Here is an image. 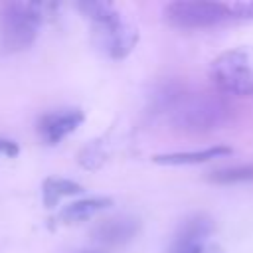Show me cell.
Segmentation results:
<instances>
[{
	"label": "cell",
	"instance_id": "6da1fadb",
	"mask_svg": "<svg viewBox=\"0 0 253 253\" xmlns=\"http://www.w3.org/2000/svg\"><path fill=\"white\" fill-rule=\"evenodd\" d=\"M168 121L174 128L202 134L221 128L231 119V105L221 93H170L164 101Z\"/></svg>",
	"mask_w": 253,
	"mask_h": 253
},
{
	"label": "cell",
	"instance_id": "7a4b0ae2",
	"mask_svg": "<svg viewBox=\"0 0 253 253\" xmlns=\"http://www.w3.org/2000/svg\"><path fill=\"white\" fill-rule=\"evenodd\" d=\"M79 12L91 22L95 42L105 55L111 59H125L138 42V30L132 22H128L115 4L111 2H79L75 4Z\"/></svg>",
	"mask_w": 253,
	"mask_h": 253
},
{
	"label": "cell",
	"instance_id": "3957f363",
	"mask_svg": "<svg viewBox=\"0 0 253 253\" xmlns=\"http://www.w3.org/2000/svg\"><path fill=\"white\" fill-rule=\"evenodd\" d=\"M57 4L6 2L0 6V53L28 49L40 36L42 24L51 18Z\"/></svg>",
	"mask_w": 253,
	"mask_h": 253
},
{
	"label": "cell",
	"instance_id": "277c9868",
	"mask_svg": "<svg viewBox=\"0 0 253 253\" xmlns=\"http://www.w3.org/2000/svg\"><path fill=\"white\" fill-rule=\"evenodd\" d=\"M210 79L223 97L253 95V49L235 47L211 61Z\"/></svg>",
	"mask_w": 253,
	"mask_h": 253
},
{
	"label": "cell",
	"instance_id": "5b68a950",
	"mask_svg": "<svg viewBox=\"0 0 253 253\" xmlns=\"http://www.w3.org/2000/svg\"><path fill=\"white\" fill-rule=\"evenodd\" d=\"M233 18L231 6L223 2H170L164 8V20L182 30L211 28Z\"/></svg>",
	"mask_w": 253,
	"mask_h": 253
},
{
	"label": "cell",
	"instance_id": "8992f818",
	"mask_svg": "<svg viewBox=\"0 0 253 253\" xmlns=\"http://www.w3.org/2000/svg\"><path fill=\"white\" fill-rule=\"evenodd\" d=\"M213 221L206 213H194L178 227L166 253H202L210 243Z\"/></svg>",
	"mask_w": 253,
	"mask_h": 253
},
{
	"label": "cell",
	"instance_id": "52a82bcc",
	"mask_svg": "<svg viewBox=\"0 0 253 253\" xmlns=\"http://www.w3.org/2000/svg\"><path fill=\"white\" fill-rule=\"evenodd\" d=\"M83 121H85V113L75 107L47 111L38 121V134L43 142L57 144L63 138H67Z\"/></svg>",
	"mask_w": 253,
	"mask_h": 253
},
{
	"label": "cell",
	"instance_id": "ba28073f",
	"mask_svg": "<svg viewBox=\"0 0 253 253\" xmlns=\"http://www.w3.org/2000/svg\"><path fill=\"white\" fill-rule=\"evenodd\" d=\"M140 231V219L134 215H115L111 219H103L101 223L95 225L93 229V239L111 245V247H121L130 243Z\"/></svg>",
	"mask_w": 253,
	"mask_h": 253
},
{
	"label": "cell",
	"instance_id": "9c48e42d",
	"mask_svg": "<svg viewBox=\"0 0 253 253\" xmlns=\"http://www.w3.org/2000/svg\"><path fill=\"white\" fill-rule=\"evenodd\" d=\"M111 206H113V200L109 196L83 198V200L67 204L59 211V219H61V223H79V221H85V219L93 217L95 213H99V211H103Z\"/></svg>",
	"mask_w": 253,
	"mask_h": 253
},
{
	"label": "cell",
	"instance_id": "30bf717a",
	"mask_svg": "<svg viewBox=\"0 0 253 253\" xmlns=\"http://www.w3.org/2000/svg\"><path fill=\"white\" fill-rule=\"evenodd\" d=\"M231 154L229 146H210L204 150H192V152H170V154H156L152 160L156 164L166 166H186V164H202L213 158H221Z\"/></svg>",
	"mask_w": 253,
	"mask_h": 253
},
{
	"label": "cell",
	"instance_id": "8fae6325",
	"mask_svg": "<svg viewBox=\"0 0 253 253\" xmlns=\"http://www.w3.org/2000/svg\"><path fill=\"white\" fill-rule=\"evenodd\" d=\"M83 192V186L69 180V178H45L43 184H42V200H43V206L45 208H53L57 206L63 198L67 196H75V194H81Z\"/></svg>",
	"mask_w": 253,
	"mask_h": 253
},
{
	"label": "cell",
	"instance_id": "7c38bea8",
	"mask_svg": "<svg viewBox=\"0 0 253 253\" xmlns=\"http://www.w3.org/2000/svg\"><path fill=\"white\" fill-rule=\"evenodd\" d=\"M208 180L211 184H243V182H253V164H239V166H229V168H219L208 174Z\"/></svg>",
	"mask_w": 253,
	"mask_h": 253
},
{
	"label": "cell",
	"instance_id": "4fadbf2b",
	"mask_svg": "<svg viewBox=\"0 0 253 253\" xmlns=\"http://www.w3.org/2000/svg\"><path fill=\"white\" fill-rule=\"evenodd\" d=\"M229 6H231L233 16H237V18H253V2H235V4H229Z\"/></svg>",
	"mask_w": 253,
	"mask_h": 253
},
{
	"label": "cell",
	"instance_id": "5bb4252c",
	"mask_svg": "<svg viewBox=\"0 0 253 253\" xmlns=\"http://www.w3.org/2000/svg\"><path fill=\"white\" fill-rule=\"evenodd\" d=\"M20 152V146H18V142L16 140H12V138H4V136H0V156H16Z\"/></svg>",
	"mask_w": 253,
	"mask_h": 253
}]
</instances>
